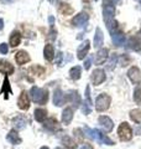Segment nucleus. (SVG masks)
Instances as JSON below:
<instances>
[{"label": "nucleus", "mask_w": 141, "mask_h": 149, "mask_svg": "<svg viewBox=\"0 0 141 149\" xmlns=\"http://www.w3.org/2000/svg\"><path fill=\"white\" fill-rule=\"evenodd\" d=\"M130 118L133 122L140 124L141 123V109H133L130 112Z\"/></svg>", "instance_id": "c85d7f7f"}, {"label": "nucleus", "mask_w": 141, "mask_h": 149, "mask_svg": "<svg viewBox=\"0 0 141 149\" xmlns=\"http://www.w3.org/2000/svg\"><path fill=\"white\" fill-rule=\"evenodd\" d=\"M3 27H4V20L3 19H0V31L3 30Z\"/></svg>", "instance_id": "49530a36"}, {"label": "nucleus", "mask_w": 141, "mask_h": 149, "mask_svg": "<svg viewBox=\"0 0 141 149\" xmlns=\"http://www.w3.org/2000/svg\"><path fill=\"white\" fill-rule=\"evenodd\" d=\"M81 149H94V148H93L92 144H89V143H84Z\"/></svg>", "instance_id": "79ce46f5"}, {"label": "nucleus", "mask_w": 141, "mask_h": 149, "mask_svg": "<svg viewBox=\"0 0 141 149\" xmlns=\"http://www.w3.org/2000/svg\"><path fill=\"white\" fill-rule=\"evenodd\" d=\"M89 49H91V41L89 40H86L84 42H82V45H79V47L77 50V57L79 60H84L86 56L88 54Z\"/></svg>", "instance_id": "9b49d317"}, {"label": "nucleus", "mask_w": 141, "mask_h": 149, "mask_svg": "<svg viewBox=\"0 0 141 149\" xmlns=\"http://www.w3.org/2000/svg\"><path fill=\"white\" fill-rule=\"evenodd\" d=\"M30 97L37 104H46L47 101H48V91L45 90V88L34 86L30 90Z\"/></svg>", "instance_id": "f257e3e1"}, {"label": "nucleus", "mask_w": 141, "mask_h": 149, "mask_svg": "<svg viewBox=\"0 0 141 149\" xmlns=\"http://www.w3.org/2000/svg\"><path fill=\"white\" fill-rule=\"evenodd\" d=\"M67 100L70 102V104L73 106V108H78V107L81 106V96H79V93L77 91H74V90L69 91Z\"/></svg>", "instance_id": "f8f14e48"}, {"label": "nucleus", "mask_w": 141, "mask_h": 149, "mask_svg": "<svg viewBox=\"0 0 141 149\" xmlns=\"http://www.w3.org/2000/svg\"><path fill=\"white\" fill-rule=\"evenodd\" d=\"M62 57H63L62 52H58L57 54V58H56V63H57L58 66H61V63H62Z\"/></svg>", "instance_id": "a19ab883"}, {"label": "nucleus", "mask_w": 141, "mask_h": 149, "mask_svg": "<svg viewBox=\"0 0 141 149\" xmlns=\"http://www.w3.org/2000/svg\"><path fill=\"white\" fill-rule=\"evenodd\" d=\"M141 42L140 41L136 39V37H133V39H130V41H129V47L130 49H133V50H140L141 49V45H140Z\"/></svg>", "instance_id": "473e14b6"}, {"label": "nucleus", "mask_w": 141, "mask_h": 149, "mask_svg": "<svg viewBox=\"0 0 141 149\" xmlns=\"http://www.w3.org/2000/svg\"><path fill=\"white\" fill-rule=\"evenodd\" d=\"M55 149H62V148H59V147H57V148H55Z\"/></svg>", "instance_id": "09e8293b"}, {"label": "nucleus", "mask_w": 141, "mask_h": 149, "mask_svg": "<svg viewBox=\"0 0 141 149\" xmlns=\"http://www.w3.org/2000/svg\"><path fill=\"white\" fill-rule=\"evenodd\" d=\"M105 72H104V70H102V68H97V70H94V71L92 72L91 74V81L94 86H99L102 85L103 82L105 81Z\"/></svg>", "instance_id": "39448f33"}, {"label": "nucleus", "mask_w": 141, "mask_h": 149, "mask_svg": "<svg viewBox=\"0 0 141 149\" xmlns=\"http://www.w3.org/2000/svg\"><path fill=\"white\" fill-rule=\"evenodd\" d=\"M14 1H15V0H0V3H3V4H11Z\"/></svg>", "instance_id": "37998d69"}, {"label": "nucleus", "mask_w": 141, "mask_h": 149, "mask_svg": "<svg viewBox=\"0 0 141 149\" xmlns=\"http://www.w3.org/2000/svg\"><path fill=\"white\" fill-rule=\"evenodd\" d=\"M21 42V35L20 32L17 31H14L12 34L10 35V46L11 47H16V46H19Z\"/></svg>", "instance_id": "a878e982"}, {"label": "nucleus", "mask_w": 141, "mask_h": 149, "mask_svg": "<svg viewBox=\"0 0 141 149\" xmlns=\"http://www.w3.org/2000/svg\"><path fill=\"white\" fill-rule=\"evenodd\" d=\"M98 122H99V124L102 125V128L104 129L106 133L111 132L113 128H114V123H113V120L108 117V116H100L99 119H98Z\"/></svg>", "instance_id": "9d476101"}, {"label": "nucleus", "mask_w": 141, "mask_h": 149, "mask_svg": "<svg viewBox=\"0 0 141 149\" xmlns=\"http://www.w3.org/2000/svg\"><path fill=\"white\" fill-rule=\"evenodd\" d=\"M103 15H104V21L106 22V26L111 32H113V26L116 25L114 21V15H115V8L113 4H104V10H103Z\"/></svg>", "instance_id": "f03ea898"}, {"label": "nucleus", "mask_w": 141, "mask_h": 149, "mask_svg": "<svg viewBox=\"0 0 141 149\" xmlns=\"http://www.w3.org/2000/svg\"><path fill=\"white\" fill-rule=\"evenodd\" d=\"M15 68H14L12 65L5 61V60H0V73H4V74H12Z\"/></svg>", "instance_id": "dca6fc26"}, {"label": "nucleus", "mask_w": 141, "mask_h": 149, "mask_svg": "<svg viewBox=\"0 0 141 149\" xmlns=\"http://www.w3.org/2000/svg\"><path fill=\"white\" fill-rule=\"evenodd\" d=\"M93 133H94V139L100 143V144H106V146H114V141H111L109 137H106L104 133L99 129H93Z\"/></svg>", "instance_id": "423d86ee"}, {"label": "nucleus", "mask_w": 141, "mask_h": 149, "mask_svg": "<svg viewBox=\"0 0 141 149\" xmlns=\"http://www.w3.org/2000/svg\"><path fill=\"white\" fill-rule=\"evenodd\" d=\"M128 77L130 78V81L134 83V85H140L141 83V71L139 67L133 66L129 68L128 71Z\"/></svg>", "instance_id": "0eeeda50"}, {"label": "nucleus", "mask_w": 141, "mask_h": 149, "mask_svg": "<svg viewBox=\"0 0 141 149\" xmlns=\"http://www.w3.org/2000/svg\"><path fill=\"white\" fill-rule=\"evenodd\" d=\"M66 100H67V97H66L63 95V92L59 90V88H57V90H55L53 92V103L55 106H57V107H62L64 104V102Z\"/></svg>", "instance_id": "ddd939ff"}, {"label": "nucleus", "mask_w": 141, "mask_h": 149, "mask_svg": "<svg viewBox=\"0 0 141 149\" xmlns=\"http://www.w3.org/2000/svg\"><path fill=\"white\" fill-rule=\"evenodd\" d=\"M8 52H9V46H8L5 42L0 44V54H3V55H6Z\"/></svg>", "instance_id": "4c0bfd02"}, {"label": "nucleus", "mask_w": 141, "mask_h": 149, "mask_svg": "<svg viewBox=\"0 0 141 149\" xmlns=\"http://www.w3.org/2000/svg\"><path fill=\"white\" fill-rule=\"evenodd\" d=\"M15 61H16L17 65H24V63L30 61V56H29V54H27L26 51L20 50V51H17V52L15 54Z\"/></svg>", "instance_id": "f3484780"}, {"label": "nucleus", "mask_w": 141, "mask_h": 149, "mask_svg": "<svg viewBox=\"0 0 141 149\" xmlns=\"http://www.w3.org/2000/svg\"><path fill=\"white\" fill-rule=\"evenodd\" d=\"M59 11L63 14V15H70L73 13V9L70 8L68 4H61L59 6Z\"/></svg>", "instance_id": "c756f323"}, {"label": "nucleus", "mask_w": 141, "mask_h": 149, "mask_svg": "<svg viewBox=\"0 0 141 149\" xmlns=\"http://www.w3.org/2000/svg\"><path fill=\"white\" fill-rule=\"evenodd\" d=\"M84 133H86V136H87L89 139H94L93 129H91V128L88 127V125H86V127H84Z\"/></svg>", "instance_id": "e433bc0d"}, {"label": "nucleus", "mask_w": 141, "mask_h": 149, "mask_svg": "<svg viewBox=\"0 0 141 149\" xmlns=\"http://www.w3.org/2000/svg\"><path fill=\"white\" fill-rule=\"evenodd\" d=\"M44 127H45L47 130L52 132V133L59 129V125H58L57 119L53 118V117H51V118H48V119H46V122H45V124H44Z\"/></svg>", "instance_id": "a211bd4d"}, {"label": "nucleus", "mask_w": 141, "mask_h": 149, "mask_svg": "<svg viewBox=\"0 0 141 149\" xmlns=\"http://www.w3.org/2000/svg\"><path fill=\"white\" fill-rule=\"evenodd\" d=\"M40 149H50V148H48V147H41Z\"/></svg>", "instance_id": "de8ad7c7"}, {"label": "nucleus", "mask_w": 141, "mask_h": 149, "mask_svg": "<svg viewBox=\"0 0 141 149\" xmlns=\"http://www.w3.org/2000/svg\"><path fill=\"white\" fill-rule=\"evenodd\" d=\"M12 125L16 130L25 129L26 125H27V118L22 114H19V116H16V117L12 118Z\"/></svg>", "instance_id": "1a4fd4ad"}, {"label": "nucleus", "mask_w": 141, "mask_h": 149, "mask_svg": "<svg viewBox=\"0 0 141 149\" xmlns=\"http://www.w3.org/2000/svg\"><path fill=\"white\" fill-rule=\"evenodd\" d=\"M118 136H119L120 141L123 142H129L133 138V130H131V127L129 125V123L123 122L120 123L119 128H118Z\"/></svg>", "instance_id": "20e7f679"}, {"label": "nucleus", "mask_w": 141, "mask_h": 149, "mask_svg": "<svg viewBox=\"0 0 141 149\" xmlns=\"http://www.w3.org/2000/svg\"><path fill=\"white\" fill-rule=\"evenodd\" d=\"M56 35H57V31L53 29V26H51L50 32H48V39H50V40H55V39H56Z\"/></svg>", "instance_id": "58836bf2"}, {"label": "nucleus", "mask_w": 141, "mask_h": 149, "mask_svg": "<svg viewBox=\"0 0 141 149\" xmlns=\"http://www.w3.org/2000/svg\"><path fill=\"white\" fill-rule=\"evenodd\" d=\"M73 134H74V137L77 138V142L83 143L84 136H86V134H83V130H82L81 128H76V129H74V130H73Z\"/></svg>", "instance_id": "2f4dec72"}, {"label": "nucleus", "mask_w": 141, "mask_h": 149, "mask_svg": "<svg viewBox=\"0 0 141 149\" xmlns=\"http://www.w3.org/2000/svg\"><path fill=\"white\" fill-rule=\"evenodd\" d=\"M6 139H8V142H10L14 146H17V144H20L22 142V139L20 138V136H19L16 132V129H11L6 136Z\"/></svg>", "instance_id": "aec40b11"}, {"label": "nucleus", "mask_w": 141, "mask_h": 149, "mask_svg": "<svg viewBox=\"0 0 141 149\" xmlns=\"http://www.w3.org/2000/svg\"><path fill=\"white\" fill-rule=\"evenodd\" d=\"M91 62H92V58H91V57H87V60L84 61V65H83L84 68H86V70L91 68Z\"/></svg>", "instance_id": "ea45409f"}, {"label": "nucleus", "mask_w": 141, "mask_h": 149, "mask_svg": "<svg viewBox=\"0 0 141 149\" xmlns=\"http://www.w3.org/2000/svg\"><path fill=\"white\" fill-rule=\"evenodd\" d=\"M17 106L19 108L22 109V111H26L30 108V97H29V93L26 91H22L20 97L17 100Z\"/></svg>", "instance_id": "6e6552de"}, {"label": "nucleus", "mask_w": 141, "mask_h": 149, "mask_svg": "<svg viewBox=\"0 0 141 149\" xmlns=\"http://www.w3.org/2000/svg\"><path fill=\"white\" fill-rule=\"evenodd\" d=\"M110 102H111V98H110L109 95H106V93H100L95 100V109L98 112L106 111L110 106Z\"/></svg>", "instance_id": "7ed1b4c3"}, {"label": "nucleus", "mask_w": 141, "mask_h": 149, "mask_svg": "<svg viewBox=\"0 0 141 149\" xmlns=\"http://www.w3.org/2000/svg\"><path fill=\"white\" fill-rule=\"evenodd\" d=\"M81 74H82V68H81V66H74V67H72V68L69 70V76H70V78H72V80H74V81L79 80V78H81Z\"/></svg>", "instance_id": "bb28decb"}, {"label": "nucleus", "mask_w": 141, "mask_h": 149, "mask_svg": "<svg viewBox=\"0 0 141 149\" xmlns=\"http://www.w3.org/2000/svg\"><path fill=\"white\" fill-rule=\"evenodd\" d=\"M116 61H118V56H116V54H113L110 61H109V63H108V70H113V68H114Z\"/></svg>", "instance_id": "72a5a7b5"}, {"label": "nucleus", "mask_w": 141, "mask_h": 149, "mask_svg": "<svg viewBox=\"0 0 141 149\" xmlns=\"http://www.w3.org/2000/svg\"><path fill=\"white\" fill-rule=\"evenodd\" d=\"M34 116L37 122H45V119L47 118V111L44 108H37L34 112Z\"/></svg>", "instance_id": "393cba45"}, {"label": "nucleus", "mask_w": 141, "mask_h": 149, "mask_svg": "<svg viewBox=\"0 0 141 149\" xmlns=\"http://www.w3.org/2000/svg\"><path fill=\"white\" fill-rule=\"evenodd\" d=\"M103 41H104V36H103V31L100 30V27H97L95 30V35H94V47L95 49H100L103 45Z\"/></svg>", "instance_id": "412c9836"}, {"label": "nucleus", "mask_w": 141, "mask_h": 149, "mask_svg": "<svg viewBox=\"0 0 141 149\" xmlns=\"http://www.w3.org/2000/svg\"><path fill=\"white\" fill-rule=\"evenodd\" d=\"M1 95H5V98H8V95H11V87H10V82H9V78L5 77L3 83V88H1Z\"/></svg>", "instance_id": "cd10ccee"}, {"label": "nucleus", "mask_w": 141, "mask_h": 149, "mask_svg": "<svg viewBox=\"0 0 141 149\" xmlns=\"http://www.w3.org/2000/svg\"><path fill=\"white\" fill-rule=\"evenodd\" d=\"M108 54H109V50H108L106 47L100 49L99 51H98L97 55H95V57H94L95 65H103V63H104L106 61V58H108Z\"/></svg>", "instance_id": "2eb2a0df"}, {"label": "nucleus", "mask_w": 141, "mask_h": 149, "mask_svg": "<svg viewBox=\"0 0 141 149\" xmlns=\"http://www.w3.org/2000/svg\"><path fill=\"white\" fill-rule=\"evenodd\" d=\"M30 72H35L36 74H42L45 72V68L41 67V66H32L30 68Z\"/></svg>", "instance_id": "c9c22d12"}, {"label": "nucleus", "mask_w": 141, "mask_h": 149, "mask_svg": "<svg viewBox=\"0 0 141 149\" xmlns=\"http://www.w3.org/2000/svg\"><path fill=\"white\" fill-rule=\"evenodd\" d=\"M44 56H45V58L47 60V61H52V60H53V57H55V49H53V46L51 44L45 46Z\"/></svg>", "instance_id": "5701e85b"}, {"label": "nucleus", "mask_w": 141, "mask_h": 149, "mask_svg": "<svg viewBox=\"0 0 141 149\" xmlns=\"http://www.w3.org/2000/svg\"><path fill=\"white\" fill-rule=\"evenodd\" d=\"M136 39H138V40L140 41V42H141V30L138 32V35H136Z\"/></svg>", "instance_id": "a18cd8bd"}, {"label": "nucleus", "mask_w": 141, "mask_h": 149, "mask_svg": "<svg viewBox=\"0 0 141 149\" xmlns=\"http://www.w3.org/2000/svg\"><path fill=\"white\" fill-rule=\"evenodd\" d=\"M61 141H62V144H63V146L67 148V149H77V142H74L70 137L63 136Z\"/></svg>", "instance_id": "b1692460"}, {"label": "nucleus", "mask_w": 141, "mask_h": 149, "mask_svg": "<svg viewBox=\"0 0 141 149\" xmlns=\"http://www.w3.org/2000/svg\"><path fill=\"white\" fill-rule=\"evenodd\" d=\"M134 101L136 104L141 106V87H136L134 90Z\"/></svg>", "instance_id": "7c9ffc66"}, {"label": "nucleus", "mask_w": 141, "mask_h": 149, "mask_svg": "<svg viewBox=\"0 0 141 149\" xmlns=\"http://www.w3.org/2000/svg\"><path fill=\"white\" fill-rule=\"evenodd\" d=\"M111 40H113V44L115 46H123L126 41V37L124 34H121V32H113Z\"/></svg>", "instance_id": "4be33fe9"}, {"label": "nucleus", "mask_w": 141, "mask_h": 149, "mask_svg": "<svg viewBox=\"0 0 141 149\" xmlns=\"http://www.w3.org/2000/svg\"><path fill=\"white\" fill-rule=\"evenodd\" d=\"M88 19H89V15H88L87 13H79L78 15H76V16L73 17L72 24H73L74 26H77V27L83 26V25L88 21Z\"/></svg>", "instance_id": "4468645a"}, {"label": "nucleus", "mask_w": 141, "mask_h": 149, "mask_svg": "<svg viewBox=\"0 0 141 149\" xmlns=\"http://www.w3.org/2000/svg\"><path fill=\"white\" fill-rule=\"evenodd\" d=\"M73 119V108L70 107H67L64 108L63 112H62V123L64 125H68Z\"/></svg>", "instance_id": "6ab92c4d"}, {"label": "nucleus", "mask_w": 141, "mask_h": 149, "mask_svg": "<svg viewBox=\"0 0 141 149\" xmlns=\"http://www.w3.org/2000/svg\"><path fill=\"white\" fill-rule=\"evenodd\" d=\"M48 22L51 24V26H53V22H55V17H53V16H50V17H48Z\"/></svg>", "instance_id": "c03bdc74"}, {"label": "nucleus", "mask_w": 141, "mask_h": 149, "mask_svg": "<svg viewBox=\"0 0 141 149\" xmlns=\"http://www.w3.org/2000/svg\"><path fill=\"white\" fill-rule=\"evenodd\" d=\"M82 112H83V114H89L92 112V106L91 104H88L86 101L83 102V106H82Z\"/></svg>", "instance_id": "f704fd0d"}]
</instances>
